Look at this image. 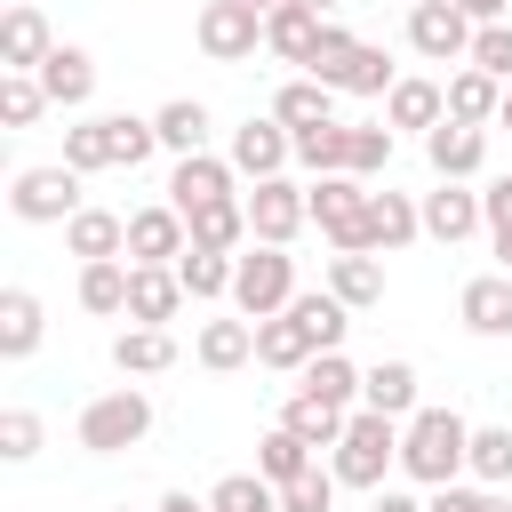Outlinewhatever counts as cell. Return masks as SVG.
Wrapping results in <instances>:
<instances>
[{
    "instance_id": "obj_1",
    "label": "cell",
    "mask_w": 512,
    "mask_h": 512,
    "mask_svg": "<svg viewBox=\"0 0 512 512\" xmlns=\"http://www.w3.org/2000/svg\"><path fill=\"white\" fill-rule=\"evenodd\" d=\"M464 464H472V424L456 408H416L400 424V472L416 488H456Z\"/></svg>"
},
{
    "instance_id": "obj_2",
    "label": "cell",
    "mask_w": 512,
    "mask_h": 512,
    "mask_svg": "<svg viewBox=\"0 0 512 512\" xmlns=\"http://www.w3.org/2000/svg\"><path fill=\"white\" fill-rule=\"evenodd\" d=\"M400 464V424L392 416H376V408H352V424H344V440L328 448V472L344 480V488H384V472Z\"/></svg>"
},
{
    "instance_id": "obj_3",
    "label": "cell",
    "mask_w": 512,
    "mask_h": 512,
    "mask_svg": "<svg viewBox=\"0 0 512 512\" xmlns=\"http://www.w3.org/2000/svg\"><path fill=\"white\" fill-rule=\"evenodd\" d=\"M72 440H80L88 456H120V448H144V440H152V392H136V384H120V392H96V400L80 408Z\"/></svg>"
},
{
    "instance_id": "obj_4",
    "label": "cell",
    "mask_w": 512,
    "mask_h": 512,
    "mask_svg": "<svg viewBox=\"0 0 512 512\" xmlns=\"http://www.w3.org/2000/svg\"><path fill=\"white\" fill-rule=\"evenodd\" d=\"M296 296H304V288H296V256L248 240V256H240V272H232V304H240V320H280Z\"/></svg>"
},
{
    "instance_id": "obj_5",
    "label": "cell",
    "mask_w": 512,
    "mask_h": 512,
    "mask_svg": "<svg viewBox=\"0 0 512 512\" xmlns=\"http://www.w3.org/2000/svg\"><path fill=\"white\" fill-rule=\"evenodd\" d=\"M320 240H336V256H368V184L360 176H312L304 184Z\"/></svg>"
},
{
    "instance_id": "obj_6",
    "label": "cell",
    "mask_w": 512,
    "mask_h": 512,
    "mask_svg": "<svg viewBox=\"0 0 512 512\" xmlns=\"http://www.w3.org/2000/svg\"><path fill=\"white\" fill-rule=\"evenodd\" d=\"M8 208H16V224H72L80 216V168H64V160L16 168L8 176Z\"/></svg>"
},
{
    "instance_id": "obj_7",
    "label": "cell",
    "mask_w": 512,
    "mask_h": 512,
    "mask_svg": "<svg viewBox=\"0 0 512 512\" xmlns=\"http://www.w3.org/2000/svg\"><path fill=\"white\" fill-rule=\"evenodd\" d=\"M192 32H200V56H208V64H248V56L264 48V16H256L248 0H208Z\"/></svg>"
},
{
    "instance_id": "obj_8",
    "label": "cell",
    "mask_w": 512,
    "mask_h": 512,
    "mask_svg": "<svg viewBox=\"0 0 512 512\" xmlns=\"http://www.w3.org/2000/svg\"><path fill=\"white\" fill-rule=\"evenodd\" d=\"M304 224H312V200H304V184H288V176H264V184L248 192V240H256V248H288Z\"/></svg>"
},
{
    "instance_id": "obj_9",
    "label": "cell",
    "mask_w": 512,
    "mask_h": 512,
    "mask_svg": "<svg viewBox=\"0 0 512 512\" xmlns=\"http://www.w3.org/2000/svg\"><path fill=\"white\" fill-rule=\"evenodd\" d=\"M472 16L456 8V0H424V8H408V48L424 56V64H464L472 56Z\"/></svg>"
},
{
    "instance_id": "obj_10",
    "label": "cell",
    "mask_w": 512,
    "mask_h": 512,
    "mask_svg": "<svg viewBox=\"0 0 512 512\" xmlns=\"http://www.w3.org/2000/svg\"><path fill=\"white\" fill-rule=\"evenodd\" d=\"M232 160H216V152H192V160H176V176H168V208L176 216H200V208H216V200H232Z\"/></svg>"
},
{
    "instance_id": "obj_11",
    "label": "cell",
    "mask_w": 512,
    "mask_h": 512,
    "mask_svg": "<svg viewBox=\"0 0 512 512\" xmlns=\"http://www.w3.org/2000/svg\"><path fill=\"white\" fill-rule=\"evenodd\" d=\"M224 160H232L240 176H256V184H264V176H280V168L296 160V136H288L280 120H240V128H232V152H224Z\"/></svg>"
},
{
    "instance_id": "obj_12",
    "label": "cell",
    "mask_w": 512,
    "mask_h": 512,
    "mask_svg": "<svg viewBox=\"0 0 512 512\" xmlns=\"http://www.w3.org/2000/svg\"><path fill=\"white\" fill-rule=\"evenodd\" d=\"M184 248H192V224H184V216H176L168 200H160V208H136V216H128V264H176Z\"/></svg>"
},
{
    "instance_id": "obj_13",
    "label": "cell",
    "mask_w": 512,
    "mask_h": 512,
    "mask_svg": "<svg viewBox=\"0 0 512 512\" xmlns=\"http://www.w3.org/2000/svg\"><path fill=\"white\" fill-rule=\"evenodd\" d=\"M56 56V32H48V16L24 0V8H8L0 16V72H40Z\"/></svg>"
},
{
    "instance_id": "obj_14",
    "label": "cell",
    "mask_w": 512,
    "mask_h": 512,
    "mask_svg": "<svg viewBox=\"0 0 512 512\" xmlns=\"http://www.w3.org/2000/svg\"><path fill=\"white\" fill-rule=\"evenodd\" d=\"M424 160H432V176H440V184H464V176H480V160H488V128L440 120V128L424 136Z\"/></svg>"
},
{
    "instance_id": "obj_15",
    "label": "cell",
    "mask_w": 512,
    "mask_h": 512,
    "mask_svg": "<svg viewBox=\"0 0 512 512\" xmlns=\"http://www.w3.org/2000/svg\"><path fill=\"white\" fill-rule=\"evenodd\" d=\"M176 304H184L176 264H136V280H128V328H168Z\"/></svg>"
},
{
    "instance_id": "obj_16",
    "label": "cell",
    "mask_w": 512,
    "mask_h": 512,
    "mask_svg": "<svg viewBox=\"0 0 512 512\" xmlns=\"http://www.w3.org/2000/svg\"><path fill=\"white\" fill-rule=\"evenodd\" d=\"M456 320H464L472 336H512V272H480V280H464Z\"/></svg>"
},
{
    "instance_id": "obj_17",
    "label": "cell",
    "mask_w": 512,
    "mask_h": 512,
    "mask_svg": "<svg viewBox=\"0 0 512 512\" xmlns=\"http://www.w3.org/2000/svg\"><path fill=\"white\" fill-rule=\"evenodd\" d=\"M40 88H48V104H64V112H80L88 96H96V56L88 48H72V40H56V56L32 72Z\"/></svg>"
},
{
    "instance_id": "obj_18",
    "label": "cell",
    "mask_w": 512,
    "mask_h": 512,
    "mask_svg": "<svg viewBox=\"0 0 512 512\" xmlns=\"http://www.w3.org/2000/svg\"><path fill=\"white\" fill-rule=\"evenodd\" d=\"M424 208V232L440 240V248H456V240H472L488 216H480V192H464V184H440V192H424L416 200Z\"/></svg>"
},
{
    "instance_id": "obj_19",
    "label": "cell",
    "mask_w": 512,
    "mask_h": 512,
    "mask_svg": "<svg viewBox=\"0 0 512 512\" xmlns=\"http://www.w3.org/2000/svg\"><path fill=\"white\" fill-rule=\"evenodd\" d=\"M320 8H304V0H288V8H272L264 16V48L280 56V64H312V48H320Z\"/></svg>"
},
{
    "instance_id": "obj_20",
    "label": "cell",
    "mask_w": 512,
    "mask_h": 512,
    "mask_svg": "<svg viewBox=\"0 0 512 512\" xmlns=\"http://www.w3.org/2000/svg\"><path fill=\"white\" fill-rule=\"evenodd\" d=\"M440 120H448V80H416V72H408V80L384 96V128H424V136H432Z\"/></svg>"
},
{
    "instance_id": "obj_21",
    "label": "cell",
    "mask_w": 512,
    "mask_h": 512,
    "mask_svg": "<svg viewBox=\"0 0 512 512\" xmlns=\"http://www.w3.org/2000/svg\"><path fill=\"white\" fill-rule=\"evenodd\" d=\"M48 336V312L32 288H0V360H32Z\"/></svg>"
},
{
    "instance_id": "obj_22",
    "label": "cell",
    "mask_w": 512,
    "mask_h": 512,
    "mask_svg": "<svg viewBox=\"0 0 512 512\" xmlns=\"http://www.w3.org/2000/svg\"><path fill=\"white\" fill-rule=\"evenodd\" d=\"M192 360H200V368H216V376L248 368V360H256V320H200Z\"/></svg>"
},
{
    "instance_id": "obj_23",
    "label": "cell",
    "mask_w": 512,
    "mask_h": 512,
    "mask_svg": "<svg viewBox=\"0 0 512 512\" xmlns=\"http://www.w3.org/2000/svg\"><path fill=\"white\" fill-rule=\"evenodd\" d=\"M360 408L408 424V416H416V368H408V360H376V368H360Z\"/></svg>"
},
{
    "instance_id": "obj_24",
    "label": "cell",
    "mask_w": 512,
    "mask_h": 512,
    "mask_svg": "<svg viewBox=\"0 0 512 512\" xmlns=\"http://www.w3.org/2000/svg\"><path fill=\"white\" fill-rule=\"evenodd\" d=\"M496 112H504V80L456 64V72H448V120H464V128H496Z\"/></svg>"
},
{
    "instance_id": "obj_25",
    "label": "cell",
    "mask_w": 512,
    "mask_h": 512,
    "mask_svg": "<svg viewBox=\"0 0 512 512\" xmlns=\"http://www.w3.org/2000/svg\"><path fill=\"white\" fill-rule=\"evenodd\" d=\"M416 232H424V208H416L408 192H368V256H376V248L392 256V248H408Z\"/></svg>"
},
{
    "instance_id": "obj_26",
    "label": "cell",
    "mask_w": 512,
    "mask_h": 512,
    "mask_svg": "<svg viewBox=\"0 0 512 512\" xmlns=\"http://www.w3.org/2000/svg\"><path fill=\"white\" fill-rule=\"evenodd\" d=\"M64 248H72L80 264H104V256H128V216H112V208H80V216L64 224Z\"/></svg>"
},
{
    "instance_id": "obj_27",
    "label": "cell",
    "mask_w": 512,
    "mask_h": 512,
    "mask_svg": "<svg viewBox=\"0 0 512 512\" xmlns=\"http://www.w3.org/2000/svg\"><path fill=\"white\" fill-rule=\"evenodd\" d=\"M256 360H264V368H280V376H304L320 352H312L304 320H296V312H280V320H256Z\"/></svg>"
},
{
    "instance_id": "obj_28",
    "label": "cell",
    "mask_w": 512,
    "mask_h": 512,
    "mask_svg": "<svg viewBox=\"0 0 512 512\" xmlns=\"http://www.w3.org/2000/svg\"><path fill=\"white\" fill-rule=\"evenodd\" d=\"M152 128H160V152H176V160L208 152V104H200V96H168V104L152 112Z\"/></svg>"
},
{
    "instance_id": "obj_29",
    "label": "cell",
    "mask_w": 512,
    "mask_h": 512,
    "mask_svg": "<svg viewBox=\"0 0 512 512\" xmlns=\"http://www.w3.org/2000/svg\"><path fill=\"white\" fill-rule=\"evenodd\" d=\"M112 368L120 376H168L176 368V336L168 328H120L112 336Z\"/></svg>"
},
{
    "instance_id": "obj_30",
    "label": "cell",
    "mask_w": 512,
    "mask_h": 512,
    "mask_svg": "<svg viewBox=\"0 0 512 512\" xmlns=\"http://www.w3.org/2000/svg\"><path fill=\"white\" fill-rule=\"evenodd\" d=\"M272 120H280L288 136H304V128H328V120H336V88H320V80H288V88L272 96Z\"/></svg>"
},
{
    "instance_id": "obj_31",
    "label": "cell",
    "mask_w": 512,
    "mask_h": 512,
    "mask_svg": "<svg viewBox=\"0 0 512 512\" xmlns=\"http://www.w3.org/2000/svg\"><path fill=\"white\" fill-rule=\"evenodd\" d=\"M280 424L304 440V448H336L344 440V424H352V408H336V400H312V392H296L288 408H280Z\"/></svg>"
},
{
    "instance_id": "obj_32",
    "label": "cell",
    "mask_w": 512,
    "mask_h": 512,
    "mask_svg": "<svg viewBox=\"0 0 512 512\" xmlns=\"http://www.w3.org/2000/svg\"><path fill=\"white\" fill-rule=\"evenodd\" d=\"M328 296L352 304V312L384 304V264H376V256H328Z\"/></svg>"
},
{
    "instance_id": "obj_33",
    "label": "cell",
    "mask_w": 512,
    "mask_h": 512,
    "mask_svg": "<svg viewBox=\"0 0 512 512\" xmlns=\"http://www.w3.org/2000/svg\"><path fill=\"white\" fill-rule=\"evenodd\" d=\"M184 224H192V248L240 256V240H248V200H216V208H200V216H184Z\"/></svg>"
},
{
    "instance_id": "obj_34",
    "label": "cell",
    "mask_w": 512,
    "mask_h": 512,
    "mask_svg": "<svg viewBox=\"0 0 512 512\" xmlns=\"http://www.w3.org/2000/svg\"><path fill=\"white\" fill-rule=\"evenodd\" d=\"M128 280H136V264L128 256H104V264H80V304L88 312H128Z\"/></svg>"
},
{
    "instance_id": "obj_35",
    "label": "cell",
    "mask_w": 512,
    "mask_h": 512,
    "mask_svg": "<svg viewBox=\"0 0 512 512\" xmlns=\"http://www.w3.org/2000/svg\"><path fill=\"white\" fill-rule=\"evenodd\" d=\"M392 88H400V72H392V56H384L376 40H360L352 64L336 72V96H392Z\"/></svg>"
},
{
    "instance_id": "obj_36",
    "label": "cell",
    "mask_w": 512,
    "mask_h": 512,
    "mask_svg": "<svg viewBox=\"0 0 512 512\" xmlns=\"http://www.w3.org/2000/svg\"><path fill=\"white\" fill-rule=\"evenodd\" d=\"M296 160H304L312 176H344V168H352V120L304 128V136H296Z\"/></svg>"
},
{
    "instance_id": "obj_37",
    "label": "cell",
    "mask_w": 512,
    "mask_h": 512,
    "mask_svg": "<svg viewBox=\"0 0 512 512\" xmlns=\"http://www.w3.org/2000/svg\"><path fill=\"white\" fill-rule=\"evenodd\" d=\"M232 272H240V256H216V248H184L176 256V280H184V296H232Z\"/></svg>"
},
{
    "instance_id": "obj_38",
    "label": "cell",
    "mask_w": 512,
    "mask_h": 512,
    "mask_svg": "<svg viewBox=\"0 0 512 512\" xmlns=\"http://www.w3.org/2000/svg\"><path fill=\"white\" fill-rule=\"evenodd\" d=\"M288 312L304 320V336H312V352H344V328H352V304H336V296L320 288V296H296Z\"/></svg>"
},
{
    "instance_id": "obj_39",
    "label": "cell",
    "mask_w": 512,
    "mask_h": 512,
    "mask_svg": "<svg viewBox=\"0 0 512 512\" xmlns=\"http://www.w3.org/2000/svg\"><path fill=\"white\" fill-rule=\"evenodd\" d=\"M256 472H264L272 488H288V480H304V472H312V448H304L288 424H272V432L256 440Z\"/></svg>"
},
{
    "instance_id": "obj_40",
    "label": "cell",
    "mask_w": 512,
    "mask_h": 512,
    "mask_svg": "<svg viewBox=\"0 0 512 512\" xmlns=\"http://www.w3.org/2000/svg\"><path fill=\"white\" fill-rule=\"evenodd\" d=\"M296 392H312V400H336V408H360V368L344 360V352H320L312 368H304V384Z\"/></svg>"
},
{
    "instance_id": "obj_41",
    "label": "cell",
    "mask_w": 512,
    "mask_h": 512,
    "mask_svg": "<svg viewBox=\"0 0 512 512\" xmlns=\"http://www.w3.org/2000/svg\"><path fill=\"white\" fill-rule=\"evenodd\" d=\"M480 488H504L512 480V424H472V464H464Z\"/></svg>"
},
{
    "instance_id": "obj_42",
    "label": "cell",
    "mask_w": 512,
    "mask_h": 512,
    "mask_svg": "<svg viewBox=\"0 0 512 512\" xmlns=\"http://www.w3.org/2000/svg\"><path fill=\"white\" fill-rule=\"evenodd\" d=\"M272 504H280V488L264 472H224L208 488V512H272Z\"/></svg>"
},
{
    "instance_id": "obj_43",
    "label": "cell",
    "mask_w": 512,
    "mask_h": 512,
    "mask_svg": "<svg viewBox=\"0 0 512 512\" xmlns=\"http://www.w3.org/2000/svg\"><path fill=\"white\" fill-rule=\"evenodd\" d=\"M104 128H112V168H144L160 152V128L136 120V112H104Z\"/></svg>"
},
{
    "instance_id": "obj_44",
    "label": "cell",
    "mask_w": 512,
    "mask_h": 512,
    "mask_svg": "<svg viewBox=\"0 0 512 512\" xmlns=\"http://www.w3.org/2000/svg\"><path fill=\"white\" fill-rule=\"evenodd\" d=\"M64 168H80V176L112 168V128H104V120H72V128H64Z\"/></svg>"
},
{
    "instance_id": "obj_45",
    "label": "cell",
    "mask_w": 512,
    "mask_h": 512,
    "mask_svg": "<svg viewBox=\"0 0 512 512\" xmlns=\"http://www.w3.org/2000/svg\"><path fill=\"white\" fill-rule=\"evenodd\" d=\"M40 112H48V88H40L32 72H0V120H8V128H32Z\"/></svg>"
},
{
    "instance_id": "obj_46",
    "label": "cell",
    "mask_w": 512,
    "mask_h": 512,
    "mask_svg": "<svg viewBox=\"0 0 512 512\" xmlns=\"http://www.w3.org/2000/svg\"><path fill=\"white\" fill-rule=\"evenodd\" d=\"M384 168H392V128H384V120H360V128H352V168H344V176L368 184V176H384Z\"/></svg>"
},
{
    "instance_id": "obj_47",
    "label": "cell",
    "mask_w": 512,
    "mask_h": 512,
    "mask_svg": "<svg viewBox=\"0 0 512 512\" xmlns=\"http://www.w3.org/2000/svg\"><path fill=\"white\" fill-rule=\"evenodd\" d=\"M464 64L512 88V24H480V32H472V56H464Z\"/></svg>"
},
{
    "instance_id": "obj_48",
    "label": "cell",
    "mask_w": 512,
    "mask_h": 512,
    "mask_svg": "<svg viewBox=\"0 0 512 512\" xmlns=\"http://www.w3.org/2000/svg\"><path fill=\"white\" fill-rule=\"evenodd\" d=\"M352 48H360V40H352L344 24H320V48H312V64H304V80H320V88H336V72L352 64Z\"/></svg>"
},
{
    "instance_id": "obj_49",
    "label": "cell",
    "mask_w": 512,
    "mask_h": 512,
    "mask_svg": "<svg viewBox=\"0 0 512 512\" xmlns=\"http://www.w3.org/2000/svg\"><path fill=\"white\" fill-rule=\"evenodd\" d=\"M40 440H48V432H40V416H32V408H0V456H8V464H32V456H40Z\"/></svg>"
},
{
    "instance_id": "obj_50",
    "label": "cell",
    "mask_w": 512,
    "mask_h": 512,
    "mask_svg": "<svg viewBox=\"0 0 512 512\" xmlns=\"http://www.w3.org/2000/svg\"><path fill=\"white\" fill-rule=\"evenodd\" d=\"M336 488H344V480L312 464L304 480H288V488H280V512H328V504H336Z\"/></svg>"
},
{
    "instance_id": "obj_51",
    "label": "cell",
    "mask_w": 512,
    "mask_h": 512,
    "mask_svg": "<svg viewBox=\"0 0 512 512\" xmlns=\"http://www.w3.org/2000/svg\"><path fill=\"white\" fill-rule=\"evenodd\" d=\"M480 216H488V232H496V240L512 232V176H496V184L480 192Z\"/></svg>"
},
{
    "instance_id": "obj_52",
    "label": "cell",
    "mask_w": 512,
    "mask_h": 512,
    "mask_svg": "<svg viewBox=\"0 0 512 512\" xmlns=\"http://www.w3.org/2000/svg\"><path fill=\"white\" fill-rule=\"evenodd\" d=\"M488 504V488H432L424 496V512H480Z\"/></svg>"
},
{
    "instance_id": "obj_53",
    "label": "cell",
    "mask_w": 512,
    "mask_h": 512,
    "mask_svg": "<svg viewBox=\"0 0 512 512\" xmlns=\"http://www.w3.org/2000/svg\"><path fill=\"white\" fill-rule=\"evenodd\" d=\"M456 8H464L472 24H504V8H512V0H456Z\"/></svg>"
},
{
    "instance_id": "obj_54",
    "label": "cell",
    "mask_w": 512,
    "mask_h": 512,
    "mask_svg": "<svg viewBox=\"0 0 512 512\" xmlns=\"http://www.w3.org/2000/svg\"><path fill=\"white\" fill-rule=\"evenodd\" d=\"M368 512H424V504H416V496H400V488H376V504H368Z\"/></svg>"
},
{
    "instance_id": "obj_55",
    "label": "cell",
    "mask_w": 512,
    "mask_h": 512,
    "mask_svg": "<svg viewBox=\"0 0 512 512\" xmlns=\"http://www.w3.org/2000/svg\"><path fill=\"white\" fill-rule=\"evenodd\" d=\"M160 512H208V504H200V496H184V488H168V496H160Z\"/></svg>"
},
{
    "instance_id": "obj_56",
    "label": "cell",
    "mask_w": 512,
    "mask_h": 512,
    "mask_svg": "<svg viewBox=\"0 0 512 512\" xmlns=\"http://www.w3.org/2000/svg\"><path fill=\"white\" fill-rule=\"evenodd\" d=\"M496 256H504V264H496V272H512V232H504V240H496Z\"/></svg>"
},
{
    "instance_id": "obj_57",
    "label": "cell",
    "mask_w": 512,
    "mask_h": 512,
    "mask_svg": "<svg viewBox=\"0 0 512 512\" xmlns=\"http://www.w3.org/2000/svg\"><path fill=\"white\" fill-rule=\"evenodd\" d=\"M480 512H512V504H504V496H496V488H488V504H480Z\"/></svg>"
},
{
    "instance_id": "obj_58",
    "label": "cell",
    "mask_w": 512,
    "mask_h": 512,
    "mask_svg": "<svg viewBox=\"0 0 512 512\" xmlns=\"http://www.w3.org/2000/svg\"><path fill=\"white\" fill-rule=\"evenodd\" d=\"M248 8H256V16H272V8H288V0H248Z\"/></svg>"
},
{
    "instance_id": "obj_59",
    "label": "cell",
    "mask_w": 512,
    "mask_h": 512,
    "mask_svg": "<svg viewBox=\"0 0 512 512\" xmlns=\"http://www.w3.org/2000/svg\"><path fill=\"white\" fill-rule=\"evenodd\" d=\"M304 8H320V16H336V8H344V0H304Z\"/></svg>"
},
{
    "instance_id": "obj_60",
    "label": "cell",
    "mask_w": 512,
    "mask_h": 512,
    "mask_svg": "<svg viewBox=\"0 0 512 512\" xmlns=\"http://www.w3.org/2000/svg\"><path fill=\"white\" fill-rule=\"evenodd\" d=\"M496 128H512V88H504V112H496Z\"/></svg>"
},
{
    "instance_id": "obj_61",
    "label": "cell",
    "mask_w": 512,
    "mask_h": 512,
    "mask_svg": "<svg viewBox=\"0 0 512 512\" xmlns=\"http://www.w3.org/2000/svg\"><path fill=\"white\" fill-rule=\"evenodd\" d=\"M8 8H24V0H8Z\"/></svg>"
},
{
    "instance_id": "obj_62",
    "label": "cell",
    "mask_w": 512,
    "mask_h": 512,
    "mask_svg": "<svg viewBox=\"0 0 512 512\" xmlns=\"http://www.w3.org/2000/svg\"><path fill=\"white\" fill-rule=\"evenodd\" d=\"M408 8H424V0H408Z\"/></svg>"
},
{
    "instance_id": "obj_63",
    "label": "cell",
    "mask_w": 512,
    "mask_h": 512,
    "mask_svg": "<svg viewBox=\"0 0 512 512\" xmlns=\"http://www.w3.org/2000/svg\"><path fill=\"white\" fill-rule=\"evenodd\" d=\"M272 512H280V504H272Z\"/></svg>"
}]
</instances>
